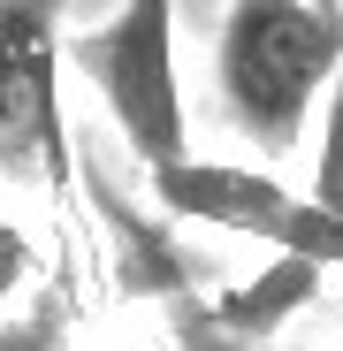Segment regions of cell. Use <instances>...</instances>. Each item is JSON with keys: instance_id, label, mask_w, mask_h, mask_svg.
<instances>
[{"instance_id": "cell-4", "label": "cell", "mask_w": 343, "mask_h": 351, "mask_svg": "<svg viewBox=\"0 0 343 351\" xmlns=\"http://www.w3.org/2000/svg\"><path fill=\"white\" fill-rule=\"evenodd\" d=\"M313 298V267L305 260H275V275H259V282H244V298H229L221 306V321H237V328H252V336H267L290 306H305Z\"/></svg>"}, {"instance_id": "cell-2", "label": "cell", "mask_w": 343, "mask_h": 351, "mask_svg": "<svg viewBox=\"0 0 343 351\" xmlns=\"http://www.w3.org/2000/svg\"><path fill=\"white\" fill-rule=\"evenodd\" d=\"M69 69L107 99L145 176H176L191 160V114L176 84V0H123L114 16L69 38Z\"/></svg>"}, {"instance_id": "cell-6", "label": "cell", "mask_w": 343, "mask_h": 351, "mask_svg": "<svg viewBox=\"0 0 343 351\" xmlns=\"http://www.w3.org/2000/svg\"><path fill=\"white\" fill-rule=\"evenodd\" d=\"M23 260H31V252H23V237H16L8 221H0V306L16 298V282H23Z\"/></svg>"}, {"instance_id": "cell-1", "label": "cell", "mask_w": 343, "mask_h": 351, "mask_svg": "<svg viewBox=\"0 0 343 351\" xmlns=\"http://www.w3.org/2000/svg\"><path fill=\"white\" fill-rule=\"evenodd\" d=\"M343 77V0H229L214 84L221 107L259 153L305 138L313 99Z\"/></svg>"}, {"instance_id": "cell-5", "label": "cell", "mask_w": 343, "mask_h": 351, "mask_svg": "<svg viewBox=\"0 0 343 351\" xmlns=\"http://www.w3.org/2000/svg\"><path fill=\"white\" fill-rule=\"evenodd\" d=\"M305 199L343 221V77L328 84V130H320V153H313V191Z\"/></svg>"}, {"instance_id": "cell-7", "label": "cell", "mask_w": 343, "mask_h": 351, "mask_svg": "<svg viewBox=\"0 0 343 351\" xmlns=\"http://www.w3.org/2000/svg\"><path fill=\"white\" fill-rule=\"evenodd\" d=\"M328 351H343V343H328Z\"/></svg>"}, {"instance_id": "cell-3", "label": "cell", "mask_w": 343, "mask_h": 351, "mask_svg": "<svg viewBox=\"0 0 343 351\" xmlns=\"http://www.w3.org/2000/svg\"><path fill=\"white\" fill-rule=\"evenodd\" d=\"M153 199L176 221H206V229H237V237L275 245L282 260H305L313 275L335 267L343 275V221L320 214L305 191H282L259 168H221V160H183L176 176H153Z\"/></svg>"}]
</instances>
